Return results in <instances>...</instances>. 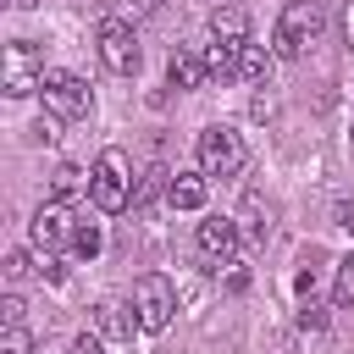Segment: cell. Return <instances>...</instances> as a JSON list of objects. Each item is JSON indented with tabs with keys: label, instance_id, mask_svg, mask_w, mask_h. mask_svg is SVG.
<instances>
[{
	"label": "cell",
	"instance_id": "cell-1",
	"mask_svg": "<svg viewBox=\"0 0 354 354\" xmlns=\"http://www.w3.org/2000/svg\"><path fill=\"white\" fill-rule=\"evenodd\" d=\"M321 33H326V6H321V0H293V6L277 17L271 44H277V55H282V61H299Z\"/></svg>",
	"mask_w": 354,
	"mask_h": 354
},
{
	"label": "cell",
	"instance_id": "cell-2",
	"mask_svg": "<svg viewBox=\"0 0 354 354\" xmlns=\"http://www.w3.org/2000/svg\"><path fill=\"white\" fill-rule=\"evenodd\" d=\"M88 199H94V210H100V216H116V210H127V205H133V160H127L122 149H105V155L94 160Z\"/></svg>",
	"mask_w": 354,
	"mask_h": 354
},
{
	"label": "cell",
	"instance_id": "cell-3",
	"mask_svg": "<svg viewBox=\"0 0 354 354\" xmlns=\"http://www.w3.org/2000/svg\"><path fill=\"white\" fill-rule=\"evenodd\" d=\"M194 160H199L205 177H238L243 171V138L227 122H210L199 133V144H194Z\"/></svg>",
	"mask_w": 354,
	"mask_h": 354
},
{
	"label": "cell",
	"instance_id": "cell-4",
	"mask_svg": "<svg viewBox=\"0 0 354 354\" xmlns=\"http://www.w3.org/2000/svg\"><path fill=\"white\" fill-rule=\"evenodd\" d=\"M133 315H138V332H166L177 315V288L160 271H144L133 282Z\"/></svg>",
	"mask_w": 354,
	"mask_h": 354
},
{
	"label": "cell",
	"instance_id": "cell-5",
	"mask_svg": "<svg viewBox=\"0 0 354 354\" xmlns=\"http://www.w3.org/2000/svg\"><path fill=\"white\" fill-rule=\"evenodd\" d=\"M0 83H6V94H11V100L39 94V88H44V55H39V44L11 39V44H6V55H0Z\"/></svg>",
	"mask_w": 354,
	"mask_h": 354
},
{
	"label": "cell",
	"instance_id": "cell-6",
	"mask_svg": "<svg viewBox=\"0 0 354 354\" xmlns=\"http://www.w3.org/2000/svg\"><path fill=\"white\" fill-rule=\"evenodd\" d=\"M39 94H44V111H55L61 122H77V116H88V105H94V88H88L77 72H66V66H50Z\"/></svg>",
	"mask_w": 354,
	"mask_h": 354
},
{
	"label": "cell",
	"instance_id": "cell-7",
	"mask_svg": "<svg viewBox=\"0 0 354 354\" xmlns=\"http://www.w3.org/2000/svg\"><path fill=\"white\" fill-rule=\"evenodd\" d=\"M72 232H77V221H72V205H66V199H44V205L33 210V221H28V243H33L39 254L72 249Z\"/></svg>",
	"mask_w": 354,
	"mask_h": 354
},
{
	"label": "cell",
	"instance_id": "cell-8",
	"mask_svg": "<svg viewBox=\"0 0 354 354\" xmlns=\"http://www.w3.org/2000/svg\"><path fill=\"white\" fill-rule=\"evenodd\" d=\"M94 44H100V61H105L116 77L138 72V39H133V28H127L122 17H105V22L94 28Z\"/></svg>",
	"mask_w": 354,
	"mask_h": 354
},
{
	"label": "cell",
	"instance_id": "cell-9",
	"mask_svg": "<svg viewBox=\"0 0 354 354\" xmlns=\"http://www.w3.org/2000/svg\"><path fill=\"white\" fill-rule=\"evenodd\" d=\"M194 243H199V254H210V260H232V254H238V216H205L199 232H194Z\"/></svg>",
	"mask_w": 354,
	"mask_h": 354
},
{
	"label": "cell",
	"instance_id": "cell-10",
	"mask_svg": "<svg viewBox=\"0 0 354 354\" xmlns=\"http://www.w3.org/2000/svg\"><path fill=\"white\" fill-rule=\"evenodd\" d=\"M88 326H94L105 343H122V337H133V332H138V315H133L127 304H116V299H100V304L88 310Z\"/></svg>",
	"mask_w": 354,
	"mask_h": 354
},
{
	"label": "cell",
	"instance_id": "cell-11",
	"mask_svg": "<svg viewBox=\"0 0 354 354\" xmlns=\"http://www.w3.org/2000/svg\"><path fill=\"white\" fill-rule=\"evenodd\" d=\"M205 77H210V66H205V55H194V50H171V61H166V83L171 88H205Z\"/></svg>",
	"mask_w": 354,
	"mask_h": 354
},
{
	"label": "cell",
	"instance_id": "cell-12",
	"mask_svg": "<svg viewBox=\"0 0 354 354\" xmlns=\"http://www.w3.org/2000/svg\"><path fill=\"white\" fill-rule=\"evenodd\" d=\"M210 39H221V44H249V11H243V6H216V11H210Z\"/></svg>",
	"mask_w": 354,
	"mask_h": 354
},
{
	"label": "cell",
	"instance_id": "cell-13",
	"mask_svg": "<svg viewBox=\"0 0 354 354\" xmlns=\"http://www.w3.org/2000/svg\"><path fill=\"white\" fill-rule=\"evenodd\" d=\"M166 199L171 210H205V171H177L166 183Z\"/></svg>",
	"mask_w": 354,
	"mask_h": 354
},
{
	"label": "cell",
	"instance_id": "cell-14",
	"mask_svg": "<svg viewBox=\"0 0 354 354\" xmlns=\"http://www.w3.org/2000/svg\"><path fill=\"white\" fill-rule=\"evenodd\" d=\"M271 66H277V50L238 44V77H243V83H271Z\"/></svg>",
	"mask_w": 354,
	"mask_h": 354
},
{
	"label": "cell",
	"instance_id": "cell-15",
	"mask_svg": "<svg viewBox=\"0 0 354 354\" xmlns=\"http://www.w3.org/2000/svg\"><path fill=\"white\" fill-rule=\"evenodd\" d=\"M88 177H94V171H83V166L61 160V166H55V177H50V199H72V194H83V188H88Z\"/></svg>",
	"mask_w": 354,
	"mask_h": 354
},
{
	"label": "cell",
	"instance_id": "cell-16",
	"mask_svg": "<svg viewBox=\"0 0 354 354\" xmlns=\"http://www.w3.org/2000/svg\"><path fill=\"white\" fill-rule=\"evenodd\" d=\"M205 66H210V77H238V44L210 39L205 44Z\"/></svg>",
	"mask_w": 354,
	"mask_h": 354
},
{
	"label": "cell",
	"instance_id": "cell-17",
	"mask_svg": "<svg viewBox=\"0 0 354 354\" xmlns=\"http://www.w3.org/2000/svg\"><path fill=\"white\" fill-rule=\"evenodd\" d=\"M238 221L249 227V238H271V205H260V199H249Z\"/></svg>",
	"mask_w": 354,
	"mask_h": 354
},
{
	"label": "cell",
	"instance_id": "cell-18",
	"mask_svg": "<svg viewBox=\"0 0 354 354\" xmlns=\"http://www.w3.org/2000/svg\"><path fill=\"white\" fill-rule=\"evenodd\" d=\"M100 243H105V238H100V227H94V221H77V232H72V254H77V260H94V254H100Z\"/></svg>",
	"mask_w": 354,
	"mask_h": 354
},
{
	"label": "cell",
	"instance_id": "cell-19",
	"mask_svg": "<svg viewBox=\"0 0 354 354\" xmlns=\"http://www.w3.org/2000/svg\"><path fill=\"white\" fill-rule=\"evenodd\" d=\"M332 299H337V304H354V249L337 260V277H332Z\"/></svg>",
	"mask_w": 354,
	"mask_h": 354
},
{
	"label": "cell",
	"instance_id": "cell-20",
	"mask_svg": "<svg viewBox=\"0 0 354 354\" xmlns=\"http://www.w3.org/2000/svg\"><path fill=\"white\" fill-rule=\"evenodd\" d=\"M221 266H227V271H216V277H221V288H227V293H243V288H249V260H238V254H232V260H221Z\"/></svg>",
	"mask_w": 354,
	"mask_h": 354
},
{
	"label": "cell",
	"instance_id": "cell-21",
	"mask_svg": "<svg viewBox=\"0 0 354 354\" xmlns=\"http://www.w3.org/2000/svg\"><path fill=\"white\" fill-rule=\"evenodd\" d=\"M0 354H33V332L28 326H6L0 332Z\"/></svg>",
	"mask_w": 354,
	"mask_h": 354
},
{
	"label": "cell",
	"instance_id": "cell-22",
	"mask_svg": "<svg viewBox=\"0 0 354 354\" xmlns=\"http://www.w3.org/2000/svg\"><path fill=\"white\" fill-rule=\"evenodd\" d=\"M160 177H166V171H160V166H155V171H144V177H138V188H133V205H138V210H144V205H149V199H155V194H160Z\"/></svg>",
	"mask_w": 354,
	"mask_h": 354
},
{
	"label": "cell",
	"instance_id": "cell-23",
	"mask_svg": "<svg viewBox=\"0 0 354 354\" xmlns=\"http://www.w3.org/2000/svg\"><path fill=\"white\" fill-rule=\"evenodd\" d=\"M22 315H28L22 293H6V299H0V321H6V326H22Z\"/></svg>",
	"mask_w": 354,
	"mask_h": 354
},
{
	"label": "cell",
	"instance_id": "cell-24",
	"mask_svg": "<svg viewBox=\"0 0 354 354\" xmlns=\"http://www.w3.org/2000/svg\"><path fill=\"white\" fill-rule=\"evenodd\" d=\"M299 326H304V332H321V326H326V310H321L315 299H304V304H299Z\"/></svg>",
	"mask_w": 354,
	"mask_h": 354
},
{
	"label": "cell",
	"instance_id": "cell-25",
	"mask_svg": "<svg viewBox=\"0 0 354 354\" xmlns=\"http://www.w3.org/2000/svg\"><path fill=\"white\" fill-rule=\"evenodd\" d=\"M0 271H6V282H22V277H28V249H11Z\"/></svg>",
	"mask_w": 354,
	"mask_h": 354
},
{
	"label": "cell",
	"instance_id": "cell-26",
	"mask_svg": "<svg viewBox=\"0 0 354 354\" xmlns=\"http://www.w3.org/2000/svg\"><path fill=\"white\" fill-rule=\"evenodd\" d=\"M72 354H105V337L100 332H77L72 337Z\"/></svg>",
	"mask_w": 354,
	"mask_h": 354
},
{
	"label": "cell",
	"instance_id": "cell-27",
	"mask_svg": "<svg viewBox=\"0 0 354 354\" xmlns=\"http://www.w3.org/2000/svg\"><path fill=\"white\" fill-rule=\"evenodd\" d=\"M33 133H39V138H44V144H55V138H61V116H55V111H44V116H39V127H33Z\"/></svg>",
	"mask_w": 354,
	"mask_h": 354
},
{
	"label": "cell",
	"instance_id": "cell-28",
	"mask_svg": "<svg viewBox=\"0 0 354 354\" xmlns=\"http://www.w3.org/2000/svg\"><path fill=\"white\" fill-rule=\"evenodd\" d=\"M122 6H127L133 17H155V11H160V0H122Z\"/></svg>",
	"mask_w": 354,
	"mask_h": 354
},
{
	"label": "cell",
	"instance_id": "cell-29",
	"mask_svg": "<svg viewBox=\"0 0 354 354\" xmlns=\"http://www.w3.org/2000/svg\"><path fill=\"white\" fill-rule=\"evenodd\" d=\"M343 33H348V50H354V6H348V17H343Z\"/></svg>",
	"mask_w": 354,
	"mask_h": 354
}]
</instances>
